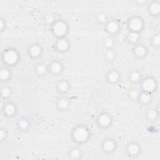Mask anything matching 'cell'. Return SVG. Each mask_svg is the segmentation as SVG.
<instances>
[{
	"label": "cell",
	"instance_id": "52a82bcc",
	"mask_svg": "<svg viewBox=\"0 0 160 160\" xmlns=\"http://www.w3.org/2000/svg\"><path fill=\"white\" fill-rule=\"evenodd\" d=\"M118 148V141L112 137H105L100 142V149L106 155L111 156L116 152Z\"/></svg>",
	"mask_w": 160,
	"mask_h": 160
},
{
	"label": "cell",
	"instance_id": "ac0fdd59",
	"mask_svg": "<svg viewBox=\"0 0 160 160\" xmlns=\"http://www.w3.org/2000/svg\"><path fill=\"white\" fill-rule=\"evenodd\" d=\"M54 87L56 92L61 96L66 95L71 89L70 82L64 78H61L57 80Z\"/></svg>",
	"mask_w": 160,
	"mask_h": 160
},
{
	"label": "cell",
	"instance_id": "1f68e13d",
	"mask_svg": "<svg viewBox=\"0 0 160 160\" xmlns=\"http://www.w3.org/2000/svg\"><path fill=\"white\" fill-rule=\"evenodd\" d=\"M8 136V131L5 128L1 127L0 129V142L2 143L6 139Z\"/></svg>",
	"mask_w": 160,
	"mask_h": 160
},
{
	"label": "cell",
	"instance_id": "5b68a950",
	"mask_svg": "<svg viewBox=\"0 0 160 160\" xmlns=\"http://www.w3.org/2000/svg\"><path fill=\"white\" fill-rule=\"evenodd\" d=\"M145 26L144 19L138 14H133L129 17L126 22L128 32H136L141 33Z\"/></svg>",
	"mask_w": 160,
	"mask_h": 160
},
{
	"label": "cell",
	"instance_id": "ba28073f",
	"mask_svg": "<svg viewBox=\"0 0 160 160\" xmlns=\"http://www.w3.org/2000/svg\"><path fill=\"white\" fill-rule=\"evenodd\" d=\"M18 112V106L16 102L11 99L3 101L1 104V114L6 118H12Z\"/></svg>",
	"mask_w": 160,
	"mask_h": 160
},
{
	"label": "cell",
	"instance_id": "5bb4252c",
	"mask_svg": "<svg viewBox=\"0 0 160 160\" xmlns=\"http://www.w3.org/2000/svg\"><path fill=\"white\" fill-rule=\"evenodd\" d=\"M149 53V48L144 44L141 42L132 46L131 54L134 58L136 59H142L145 58Z\"/></svg>",
	"mask_w": 160,
	"mask_h": 160
},
{
	"label": "cell",
	"instance_id": "8fae6325",
	"mask_svg": "<svg viewBox=\"0 0 160 160\" xmlns=\"http://www.w3.org/2000/svg\"><path fill=\"white\" fill-rule=\"evenodd\" d=\"M64 69L62 62L58 59H54L48 64V74L52 76H58L61 75Z\"/></svg>",
	"mask_w": 160,
	"mask_h": 160
},
{
	"label": "cell",
	"instance_id": "8992f818",
	"mask_svg": "<svg viewBox=\"0 0 160 160\" xmlns=\"http://www.w3.org/2000/svg\"><path fill=\"white\" fill-rule=\"evenodd\" d=\"M95 122L99 129L107 130L112 126L114 122V118L109 112L103 111L98 114Z\"/></svg>",
	"mask_w": 160,
	"mask_h": 160
},
{
	"label": "cell",
	"instance_id": "d6986e66",
	"mask_svg": "<svg viewBox=\"0 0 160 160\" xmlns=\"http://www.w3.org/2000/svg\"><path fill=\"white\" fill-rule=\"evenodd\" d=\"M147 11L149 16L157 18L160 15V1L159 0H152L147 3Z\"/></svg>",
	"mask_w": 160,
	"mask_h": 160
},
{
	"label": "cell",
	"instance_id": "484cf974",
	"mask_svg": "<svg viewBox=\"0 0 160 160\" xmlns=\"http://www.w3.org/2000/svg\"><path fill=\"white\" fill-rule=\"evenodd\" d=\"M159 111L154 108H149L145 114V118L149 122H154L159 118Z\"/></svg>",
	"mask_w": 160,
	"mask_h": 160
},
{
	"label": "cell",
	"instance_id": "9c48e42d",
	"mask_svg": "<svg viewBox=\"0 0 160 160\" xmlns=\"http://www.w3.org/2000/svg\"><path fill=\"white\" fill-rule=\"evenodd\" d=\"M142 146L136 141H130L128 142L125 148V152L127 156L131 158H138L142 154Z\"/></svg>",
	"mask_w": 160,
	"mask_h": 160
},
{
	"label": "cell",
	"instance_id": "4316f807",
	"mask_svg": "<svg viewBox=\"0 0 160 160\" xmlns=\"http://www.w3.org/2000/svg\"><path fill=\"white\" fill-rule=\"evenodd\" d=\"M104 59L108 62H114L117 58V52L114 48L104 49L103 53Z\"/></svg>",
	"mask_w": 160,
	"mask_h": 160
},
{
	"label": "cell",
	"instance_id": "7402d4cb",
	"mask_svg": "<svg viewBox=\"0 0 160 160\" xmlns=\"http://www.w3.org/2000/svg\"><path fill=\"white\" fill-rule=\"evenodd\" d=\"M142 74L138 69H131L128 74V79L131 84H138L142 79Z\"/></svg>",
	"mask_w": 160,
	"mask_h": 160
},
{
	"label": "cell",
	"instance_id": "603a6c76",
	"mask_svg": "<svg viewBox=\"0 0 160 160\" xmlns=\"http://www.w3.org/2000/svg\"><path fill=\"white\" fill-rule=\"evenodd\" d=\"M33 71L36 76L43 77L48 74V64L42 61H39L34 65Z\"/></svg>",
	"mask_w": 160,
	"mask_h": 160
},
{
	"label": "cell",
	"instance_id": "277c9868",
	"mask_svg": "<svg viewBox=\"0 0 160 160\" xmlns=\"http://www.w3.org/2000/svg\"><path fill=\"white\" fill-rule=\"evenodd\" d=\"M139 84V89L140 91L149 92L152 94L156 91L158 88V82L157 79L151 75H147L144 77H142Z\"/></svg>",
	"mask_w": 160,
	"mask_h": 160
},
{
	"label": "cell",
	"instance_id": "3957f363",
	"mask_svg": "<svg viewBox=\"0 0 160 160\" xmlns=\"http://www.w3.org/2000/svg\"><path fill=\"white\" fill-rule=\"evenodd\" d=\"M50 29L53 36L56 38H66L69 32V25L64 19L56 18L50 26Z\"/></svg>",
	"mask_w": 160,
	"mask_h": 160
},
{
	"label": "cell",
	"instance_id": "ffe728a7",
	"mask_svg": "<svg viewBox=\"0 0 160 160\" xmlns=\"http://www.w3.org/2000/svg\"><path fill=\"white\" fill-rule=\"evenodd\" d=\"M83 151L79 145H75L70 148L67 152L68 158L71 160H80L83 157Z\"/></svg>",
	"mask_w": 160,
	"mask_h": 160
},
{
	"label": "cell",
	"instance_id": "f546056e",
	"mask_svg": "<svg viewBox=\"0 0 160 160\" xmlns=\"http://www.w3.org/2000/svg\"><path fill=\"white\" fill-rule=\"evenodd\" d=\"M140 93L139 89L136 88H131L128 91V98L130 101L132 102H136L138 101L139 95Z\"/></svg>",
	"mask_w": 160,
	"mask_h": 160
},
{
	"label": "cell",
	"instance_id": "d4e9b609",
	"mask_svg": "<svg viewBox=\"0 0 160 160\" xmlns=\"http://www.w3.org/2000/svg\"><path fill=\"white\" fill-rule=\"evenodd\" d=\"M13 94L12 87L7 84H3L0 88V96L2 101L11 99Z\"/></svg>",
	"mask_w": 160,
	"mask_h": 160
},
{
	"label": "cell",
	"instance_id": "f1b7e54d",
	"mask_svg": "<svg viewBox=\"0 0 160 160\" xmlns=\"http://www.w3.org/2000/svg\"><path fill=\"white\" fill-rule=\"evenodd\" d=\"M102 46L104 49L114 48L116 45V39L115 37L107 36L102 40Z\"/></svg>",
	"mask_w": 160,
	"mask_h": 160
},
{
	"label": "cell",
	"instance_id": "9a60e30c",
	"mask_svg": "<svg viewBox=\"0 0 160 160\" xmlns=\"http://www.w3.org/2000/svg\"><path fill=\"white\" fill-rule=\"evenodd\" d=\"M121 73L119 69L116 68L109 69L104 76V79L106 82L110 85H116L121 80Z\"/></svg>",
	"mask_w": 160,
	"mask_h": 160
},
{
	"label": "cell",
	"instance_id": "2e32d148",
	"mask_svg": "<svg viewBox=\"0 0 160 160\" xmlns=\"http://www.w3.org/2000/svg\"><path fill=\"white\" fill-rule=\"evenodd\" d=\"M71 106V100L66 95L60 96L54 102L56 109L60 112L68 111Z\"/></svg>",
	"mask_w": 160,
	"mask_h": 160
},
{
	"label": "cell",
	"instance_id": "4dcf8cb0",
	"mask_svg": "<svg viewBox=\"0 0 160 160\" xmlns=\"http://www.w3.org/2000/svg\"><path fill=\"white\" fill-rule=\"evenodd\" d=\"M151 46L156 48L159 49L160 48V33L159 32L154 33L151 38Z\"/></svg>",
	"mask_w": 160,
	"mask_h": 160
},
{
	"label": "cell",
	"instance_id": "44dd1931",
	"mask_svg": "<svg viewBox=\"0 0 160 160\" xmlns=\"http://www.w3.org/2000/svg\"><path fill=\"white\" fill-rule=\"evenodd\" d=\"M12 78V72L11 68L2 66L0 68V81L2 84H7Z\"/></svg>",
	"mask_w": 160,
	"mask_h": 160
},
{
	"label": "cell",
	"instance_id": "6da1fadb",
	"mask_svg": "<svg viewBox=\"0 0 160 160\" xmlns=\"http://www.w3.org/2000/svg\"><path fill=\"white\" fill-rule=\"evenodd\" d=\"M70 138L76 145L81 146L85 144L91 139V129L86 124L79 123L72 128L70 132Z\"/></svg>",
	"mask_w": 160,
	"mask_h": 160
},
{
	"label": "cell",
	"instance_id": "4fadbf2b",
	"mask_svg": "<svg viewBox=\"0 0 160 160\" xmlns=\"http://www.w3.org/2000/svg\"><path fill=\"white\" fill-rule=\"evenodd\" d=\"M54 50L58 53H65L71 48V42L66 38H56L52 44Z\"/></svg>",
	"mask_w": 160,
	"mask_h": 160
},
{
	"label": "cell",
	"instance_id": "7c38bea8",
	"mask_svg": "<svg viewBox=\"0 0 160 160\" xmlns=\"http://www.w3.org/2000/svg\"><path fill=\"white\" fill-rule=\"evenodd\" d=\"M44 52L43 47L39 42H32L29 44L27 48V54L28 57L32 59H38L42 56Z\"/></svg>",
	"mask_w": 160,
	"mask_h": 160
},
{
	"label": "cell",
	"instance_id": "e0dca14e",
	"mask_svg": "<svg viewBox=\"0 0 160 160\" xmlns=\"http://www.w3.org/2000/svg\"><path fill=\"white\" fill-rule=\"evenodd\" d=\"M31 125L32 122L30 118L23 116L16 120L14 124V128L19 132H26L30 130Z\"/></svg>",
	"mask_w": 160,
	"mask_h": 160
},
{
	"label": "cell",
	"instance_id": "e575fe53",
	"mask_svg": "<svg viewBox=\"0 0 160 160\" xmlns=\"http://www.w3.org/2000/svg\"><path fill=\"white\" fill-rule=\"evenodd\" d=\"M108 20V18L106 17L105 15H102V14H99L98 17V21H100L101 23H104L106 22V21Z\"/></svg>",
	"mask_w": 160,
	"mask_h": 160
},
{
	"label": "cell",
	"instance_id": "30bf717a",
	"mask_svg": "<svg viewBox=\"0 0 160 160\" xmlns=\"http://www.w3.org/2000/svg\"><path fill=\"white\" fill-rule=\"evenodd\" d=\"M104 30L108 34V36L115 37L121 29V25L120 22L115 18L108 19L106 22L104 24Z\"/></svg>",
	"mask_w": 160,
	"mask_h": 160
},
{
	"label": "cell",
	"instance_id": "836d02e7",
	"mask_svg": "<svg viewBox=\"0 0 160 160\" xmlns=\"http://www.w3.org/2000/svg\"><path fill=\"white\" fill-rule=\"evenodd\" d=\"M56 18L53 16L51 14H46V16H45V21L47 24H48L49 25H51L53 22L55 21Z\"/></svg>",
	"mask_w": 160,
	"mask_h": 160
},
{
	"label": "cell",
	"instance_id": "d6a6232c",
	"mask_svg": "<svg viewBox=\"0 0 160 160\" xmlns=\"http://www.w3.org/2000/svg\"><path fill=\"white\" fill-rule=\"evenodd\" d=\"M7 23L5 18H4L2 16L0 17V32L1 33L4 32L6 29Z\"/></svg>",
	"mask_w": 160,
	"mask_h": 160
},
{
	"label": "cell",
	"instance_id": "cb8c5ba5",
	"mask_svg": "<svg viewBox=\"0 0 160 160\" xmlns=\"http://www.w3.org/2000/svg\"><path fill=\"white\" fill-rule=\"evenodd\" d=\"M153 100L152 94L140 91L138 101L142 106H149L151 104Z\"/></svg>",
	"mask_w": 160,
	"mask_h": 160
},
{
	"label": "cell",
	"instance_id": "83f0119b",
	"mask_svg": "<svg viewBox=\"0 0 160 160\" xmlns=\"http://www.w3.org/2000/svg\"><path fill=\"white\" fill-rule=\"evenodd\" d=\"M141 38V33L136 32H128L126 36L127 42L132 46L139 43Z\"/></svg>",
	"mask_w": 160,
	"mask_h": 160
},
{
	"label": "cell",
	"instance_id": "7a4b0ae2",
	"mask_svg": "<svg viewBox=\"0 0 160 160\" xmlns=\"http://www.w3.org/2000/svg\"><path fill=\"white\" fill-rule=\"evenodd\" d=\"M21 61L20 52L15 48H4L1 54V61L6 67L12 68L17 66Z\"/></svg>",
	"mask_w": 160,
	"mask_h": 160
}]
</instances>
